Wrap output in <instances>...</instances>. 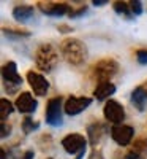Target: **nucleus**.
<instances>
[{"mask_svg": "<svg viewBox=\"0 0 147 159\" xmlns=\"http://www.w3.org/2000/svg\"><path fill=\"white\" fill-rule=\"evenodd\" d=\"M33 7L32 5H18L13 8V18L18 22H29L33 18Z\"/></svg>", "mask_w": 147, "mask_h": 159, "instance_id": "nucleus-13", "label": "nucleus"}, {"mask_svg": "<svg viewBox=\"0 0 147 159\" xmlns=\"http://www.w3.org/2000/svg\"><path fill=\"white\" fill-rule=\"evenodd\" d=\"M8 134H10V126H6V124L2 121V139H5Z\"/></svg>", "mask_w": 147, "mask_h": 159, "instance_id": "nucleus-23", "label": "nucleus"}, {"mask_svg": "<svg viewBox=\"0 0 147 159\" xmlns=\"http://www.w3.org/2000/svg\"><path fill=\"white\" fill-rule=\"evenodd\" d=\"M133 135H135V130H133L131 126H125V124H119V126H114L111 129V137L112 140L120 145V147H125V145H128L133 139Z\"/></svg>", "mask_w": 147, "mask_h": 159, "instance_id": "nucleus-9", "label": "nucleus"}, {"mask_svg": "<svg viewBox=\"0 0 147 159\" xmlns=\"http://www.w3.org/2000/svg\"><path fill=\"white\" fill-rule=\"evenodd\" d=\"M22 129L25 134H29V132H32L33 129H38V123H33L32 118H25L24 123H22Z\"/></svg>", "mask_w": 147, "mask_h": 159, "instance_id": "nucleus-19", "label": "nucleus"}, {"mask_svg": "<svg viewBox=\"0 0 147 159\" xmlns=\"http://www.w3.org/2000/svg\"><path fill=\"white\" fill-rule=\"evenodd\" d=\"M93 72H95V76L100 80V83L108 81L119 72V64L114 59H101L100 62L95 64Z\"/></svg>", "mask_w": 147, "mask_h": 159, "instance_id": "nucleus-3", "label": "nucleus"}, {"mask_svg": "<svg viewBox=\"0 0 147 159\" xmlns=\"http://www.w3.org/2000/svg\"><path fill=\"white\" fill-rule=\"evenodd\" d=\"M38 7L44 15L48 16H63V15H70L71 8L66 5L65 2H38Z\"/></svg>", "mask_w": 147, "mask_h": 159, "instance_id": "nucleus-7", "label": "nucleus"}, {"mask_svg": "<svg viewBox=\"0 0 147 159\" xmlns=\"http://www.w3.org/2000/svg\"><path fill=\"white\" fill-rule=\"evenodd\" d=\"M136 59H138L139 64L145 65V64H147V49H139V51H136Z\"/></svg>", "mask_w": 147, "mask_h": 159, "instance_id": "nucleus-21", "label": "nucleus"}, {"mask_svg": "<svg viewBox=\"0 0 147 159\" xmlns=\"http://www.w3.org/2000/svg\"><path fill=\"white\" fill-rule=\"evenodd\" d=\"M2 76H3V80H5L6 86H8V84L19 86V84L22 83V78H21L19 73H18L16 62H13V61H10V62H6V64L3 65V69H2Z\"/></svg>", "mask_w": 147, "mask_h": 159, "instance_id": "nucleus-11", "label": "nucleus"}, {"mask_svg": "<svg viewBox=\"0 0 147 159\" xmlns=\"http://www.w3.org/2000/svg\"><path fill=\"white\" fill-rule=\"evenodd\" d=\"M114 92H116V84L114 83L101 81V83H98L95 91H93V96H95L97 100H104V99H108L109 96H112Z\"/></svg>", "mask_w": 147, "mask_h": 159, "instance_id": "nucleus-14", "label": "nucleus"}, {"mask_svg": "<svg viewBox=\"0 0 147 159\" xmlns=\"http://www.w3.org/2000/svg\"><path fill=\"white\" fill-rule=\"evenodd\" d=\"M27 81L30 84V88L33 89L35 94L38 96H44L48 89H49V83H48V80L43 76V75H40L33 70H29L27 72Z\"/></svg>", "mask_w": 147, "mask_h": 159, "instance_id": "nucleus-10", "label": "nucleus"}, {"mask_svg": "<svg viewBox=\"0 0 147 159\" xmlns=\"http://www.w3.org/2000/svg\"><path fill=\"white\" fill-rule=\"evenodd\" d=\"M49 159H52V157H49Z\"/></svg>", "mask_w": 147, "mask_h": 159, "instance_id": "nucleus-28", "label": "nucleus"}, {"mask_svg": "<svg viewBox=\"0 0 147 159\" xmlns=\"http://www.w3.org/2000/svg\"><path fill=\"white\" fill-rule=\"evenodd\" d=\"M131 102L139 111H142L145 108V103H147V91L142 86L135 88L131 92Z\"/></svg>", "mask_w": 147, "mask_h": 159, "instance_id": "nucleus-15", "label": "nucleus"}, {"mask_svg": "<svg viewBox=\"0 0 147 159\" xmlns=\"http://www.w3.org/2000/svg\"><path fill=\"white\" fill-rule=\"evenodd\" d=\"M104 130H106V129H104V126H103V124H100V123H95V124L89 126L87 132H89L90 142H92V143H97V142H100L101 135L104 134Z\"/></svg>", "mask_w": 147, "mask_h": 159, "instance_id": "nucleus-16", "label": "nucleus"}, {"mask_svg": "<svg viewBox=\"0 0 147 159\" xmlns=\"http://www.w3.org/2000/svg\"><path fill=\"white\" fill-rule=\"evenodd\" d=\"M92 3L95 5V7H103V5H106V3H109V2H108V0H93Z\"/></svg>", "mask_w": 147, "mask_h": 159, "instance_id": "nucleus-25", "label": "nucleus"}, {"mask_svg": "<svg viewBox=\"0 0 147 159\" xmlns=\"http://www.w3.org/2000/svg\"><path fill=\"white\" fill-rule=\"evenodd\" d=\"M114 11L117 13V15H120L122 18H125V19H131L133 16H135L128 2H114Z\"/></svg>", "mask_w": 147, "mask_h": 159, "instance_id": "nucleus-17", "label": "nucleus"}, {"mask_svg": "<svg viewBox=\"0 0 147 159\" xmlns=\"http://www.w3.org/2000/svg\"><path fill=\"white\" fill-rule=\"evenodd\" d=\"M11 113H13V103L8 99H2L0 100V119L5 121Z\"/></svg>", "mask_w": 147, "mask_h": 159, "instance_id": "nucleus-18", "label": "nucleus"}, {"mask_svg": "<svg viewBox=\"0 0 147 159\" xmlns=\"http://www.w3.org/2000/svg\"><path fill=\"white\" fill-rule=\"evenodd\" d=\"M142 88H144V89L147 91V83H145V84H142Z\"/></svg>", "mask_w": 147, "mask_h": 159, "instance_id": "nucleus-27", "label": "nucleus"}, {"mask_svg": "<svg viewBox=\"0 0 147 159\" xmlns=\"http://www.w3.org/2000/svg\"><path fill=\"white\" fill-rule=\"evenodd\" d=\"M86 145H87V140L81 134H68L62 140V147L68 154H76V153L81 154V153H84Z\"/></svg>", "mask_w": 147, "mask_h": 159, "instance_id": "nucleus-5", "label": "nucleus"}, {"mask_svg": "<svg viewBox=\"0 0 147 159\" xmlns=\"http://www.w3.org/2000/svg\"><path fill=\"white\" fill-rule=\"evenodd\" d=\"M103 115L108 121L114 123L116 126L122 124V121L125 119V110L117 100H108L103 108Z\"/></svg>", "mask_w": 147, "mask_h": 159, "instance_id": "nucleus-6", "label": "nucleus"}, {"mask_svg": "<svg viewBox=\"0 0 147 159\" xmlns=\"http://www.w3.org/2000/svg\"><path fill=\"white\" fill-rule=\"evenodd\" d=\"M21 159H33V151H25Z\"/></svg>", "mask_w": 147, "mask_h": 159, "instance_id": "nucleus-26", "label": "nucleus"}, {"mask_svg": "<svg viewBox=\"0 0 147 159\" xmlns=\"http://www.w3.org/2000/svg\"><path fill=\"white\" fill-rule=\"evenodd\" d=\"M59 59V54L56 48L52 46L51 43H43L40 45L38 49L35 51V64L38 69H41L44 72H51L52 69L56 67Z\"/></svg>", "mask_w": 147, "mask_h": 159, "instance_id": "nucleus-2", "label": "nucleus"}, {"mask_svg": "<svg viewBox=\"0 0 147 159\" xmlns=\"http://www.w3.org/2000/svg\"><path fill=\"white\" fill-rule=\"evenodd\" d=\"M135 150H136V151H144V150H147V140L139 139V140L135 143Z\"/></svg>", "mask_w": 147, "mask_h": 159, "instance_id": "nucleus-22", "label": "nucleus"}, {"mask_svg": "<svg viewBox=\"0 0 147 159\" xmlns=\"http://www.w3.org/2000/svg\"><path fill=\"white\" fill-rule=\"evenodd\" d=\"M65 61L71 65H82L87 57V49L78 38H66L60 46Z\"/></svg>", "mask_w": 147, "mask_h": 159, "instance_id": "nucleus-1", "label": "nucleus"}, {"mask_svg": "<svg viewBox=\"0 0 147 159\" xmlns=\"http://www.w3.org/2000/svg\"><path fill=\"white\" fill-rule=\"evenodd\" d=\"M130 3V8L133 11V15L135 16H139L142 13V2H139V0H135V2H128Z\"/></svg>", "mask_w": 147, "mask_h": 159, "instance_id": "nucleus-20", "label": "nucleus"}, {"mask_svg": "<svg viewBox=\"0 0 147 159\" xmlns=\"http://www.w3.org/2000/svg\"><path fill=\"white\" fill-rule=\"evenodd\" d=\"M36 100L32 97L30 92H21L16 99V107L21 113H33L36 110Z\"/></svg>", "mask_w": 147, "mask_h": 159, "instance_id": "nucleus-12", "label": "nucleus"}, {"mask_svg": "<svg viewBox=\"0 0 147 159\" xmlns=\"http://www.w3.org/2000/svg\"><path fill=\"white\" fill-rule=\"evenodd\" d=\"M46 123L52 127L62 124V97H52L46 105Z\"/></svg>", "mask_w": 147, "mask_h": 159, "instance_id": "nucleus-4", "label": "nucleus"}, {"mask_svg": "<svg viewBox=\"0 0 147 159\" xmlns=\"http://www.w3.org/2000/svg\"><path fill=\"white\" fill-rule=\"evenodd\" d=\"M90 103H92L90 97H70V99H66L63 110L68 116H74V115H79L81 111H84Z\"/></svg>", "mask_w": 147, "mask_h": 159, "instance_id": "nucleus-8", "label": "nucleus"}, {"mask_svg": "<svg viewBox=\"0 0 147 159\" xmlns=\"http://www.w3.org/2000/svg\"><path fill=\"white\" fill-rule=\"evenodd\" d=\"M124 159H142V156H139L138 153H135V151H133V153H128V154H125V157Z\"/></svg>", "mask_w": 147, "mask_h": 159, "instance_id": "nucleus-24", "label": "nucleus"}]
</instances>
